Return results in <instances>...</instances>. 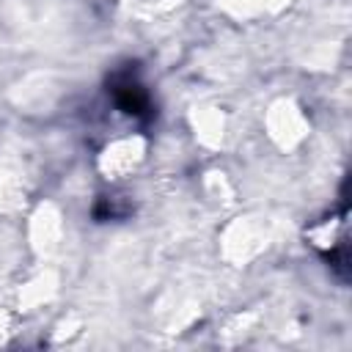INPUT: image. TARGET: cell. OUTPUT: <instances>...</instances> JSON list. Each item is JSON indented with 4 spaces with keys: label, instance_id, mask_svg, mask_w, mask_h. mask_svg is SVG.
Instances as JSON below:
<instances>
[{
    "label": "cell",
    "instance_id": "cell-1",
    "mask_svg": "<svg viewBox=\"0 0 352 352\" xmlns=\"http://www.w3.org/2000/svg\"><path fill=\"white\" fill-rule=\"evenodd\" d=\"M113 94H116V102H118L126 113H143V110H146V104H148L146 91H143V88H140V82H138V80H132L129 74H124V77H118V80H116Z\"/></svg>",
    "mask_w": 352,
    "mask_h": 352
}]
</instances>
